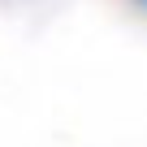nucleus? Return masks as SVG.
Returning a JSON list of instances; mask_svg holds the SVG:
<instances>
[{
	"instance_id": "1",
	"label": "nucleus",
	"mask_w": 147,
	"mask_h": 147,
	"mask_svg": "<svg viewBox=\"0 0 147 147\" xmlns=\"http://www.w3.org/2000/svg\"><path fill=\"white\" fill-rule=\"evenodd\" d=\"M134 5H138V9H143V13H147V0H134Z\"/></svg>"
}]
</instances>
